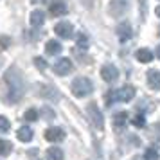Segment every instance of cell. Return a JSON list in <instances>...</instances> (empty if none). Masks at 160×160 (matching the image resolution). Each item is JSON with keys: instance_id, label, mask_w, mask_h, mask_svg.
<instances>
[{"instance_id": "12", "label": "cell", "mask_w": 160, "mask_h": 160, "mask_svg": "<svg viewBox=\"0 0 160 160\" xmlns=\"http://www.w3.org/2000/svg\"><path fill=\"white\" fill-rule=\"evenodd\" d=\"M128 112H117V113H113V128H117V130H122L124 126L128 124Z\"/></svg>"}, {"instance_id": "1", "label": "cell", "mask_w": 160, "mask_h": 160, "mask_svg": "<svg viewBox=\"0 0 160 160\" xmlns=\"http://www.w3.org/2000/svg\"><path fill=\"white\" fill-rule=\"evenodd\" d=\"M6 83L9 85V102H16L20 101V97L23 95V90H25V83H23L22 74L18 72V68L11 67L9 72L6 74Z\"/></svg>"}, {"instance_id": "2", "label": "cell", "mask_w": 160, "mask_h": 160, "mask_svg": "<svg viewBox=\"0 0 160 160\" xmlns=\"http://www.w3.org/2000/svg\"><path fill=\"white\" fill-rule=\"evenodd\" d=\"M70 90H72V94L76 97H87V95L94 92V85L87 78H76L72 81V85H70Z\"/></svg>"}, {"instance_id": "25", "label": "cell", "mask_w": 160, "mask_h": 160, "mask_svg": "<svg viewBox=\"0 0 160 160\" xmlns=\"http://www.w3.org/2000/svg\"><path fill=\"white\" fill-rule=\"evenodd\" d=\"M9 121L6 119V117H0V133H8L9 131Z\"/></svg>"}, {"instance_id": "18", "label": "cell", "mask_w": 160, "mask_h": 160, "mask_svg": "<svg viewBox=\"0 0 160 160\" xmlns=\"http://www.w3.org/2000/svg\"><path fill=\"white\" fill-rule=\"evenodd\" d=\"M45 157H47V160H63V151L58 146H52L45 151Z\"/></svg>"}, {"instance_id": "4", "label": "cell", "mask_w": 160, "mask_h": 160, "mask_svg": "<svg viewBox=\"0 0 160 160\" xmlns=\"http://www.w3.org/2000/svg\"><path fill=\"white\" fill-rule=\"evenodd\" d=\"M128 6H130V0H112L110 2V15L121 18L128 11Z\"/></svg>"}, {"instance_id": "11", "label": "cell", "mask_w": 160, "mask_h": 160, "mask_svg": "<svg viewBox=\"0 0 160 160\" xmlns=\"http://www.w3.org/2000/svg\"><path fill=\"white\" fill-rule=\"evenodd\" d=\"M52 16H61V15H67V6L63 0H54L51 4V8H49Z\"/></svg>"}, {"instance_id": "24", "label": "cell", "mask_w": 160, "mask_h": 160, "mask_svg": "<svg viewBox=\"0 0 160 160\" xmlns=\"http://www.w3.org/2000/svg\"><path fill=\"white\" fill-rule=\"evenodd\" d=\"M42 113H43V119H45V121H54V112H52V108H49V106H43V108H42Z\"/></svg>"}, {"instance_id": "10", "label": "cell", "mask_w": 160, "mask_h": 160, "mask_svg": "<svg viewBox=\"0 0 160 160\" xmlns=\"http://www.w3.org/2000/svg\"><path fill=\"white\" fill-rule=\"evenodd\" d=\"M45 138H47V142H61L65 138V131L61 128H49L45 131Z\"/></svg>"}, {"instance_id": "15", "label": "cell", "mask_w": 160, "mask_h": 160, "mask_svg": "<svg viewBox=\"0 0 160 160\" xmlns=\"http://www.w3.org/2000/svg\"><path fill=\"white\" fill-rule=\"evenodd\" d=\"M16 137H18V140H22V142H29V140H32L34 133H32V130H31L29 126H22V128H18V131H16Z\"/></svg>"}, {"instance_id": "19", "label": "cell", "mask_w": 160, "mask_h": 160, "mask_svg": "<svg viewBox=\"0 0 160 160\" xmlns=\"http://www.w3.org/2000/svg\"><path fill=\"white\" fill-rule=\"evenodd\" d=\"M11 149H13L11 142L6 140V138H0V157H8L9 153H11Z\"/></svg>"}, {"instance_id": "7", "label": "cell", "mask_w": 160, "mask_h": 160, "mask_svg": "<svg viewBox=\"0 0 160 160\" xmlns=\"http://www.w3.org/2000/svg\"><path fill=\"white\" fill-rule=\"evenodd\" d=\"M72 70V61L68 58H61L56 61V65H54V72L58 74V76H67V74Z\"/></svg>"}, {"instance_id": "27", "label": "cell", "mask_w": 160, "mask_h": 160, "mask_svg": "<svg viewBox=\"0 0 160 160\" xmlns=\"http://www.w3.org/2000/svg\"><path fill=\"white\" fill-rule=\"evenodd\" d=\"M34 65L38 67V68H40V70H45V68H47V61H45L43 58H34Z\"/></svg>"}, {"instance_id": "16", "label": "cell", "mask_w": 160, "mask_h": 160, "mask_svg": "<svg viewBox=\"0 0 160 160\" xmlns=\"http://www.w3.org/2000/svg\"><path fill=\"white\" fill-rule=\"evenodd\" d=\"M29 22H31V25H32V27H40V25H43V23H45V15H43V11H40V9L32 11V13H31Z\"/></svg>"}, {"instance_id": "14", "label": "cell", "mask_w": 160, "mask_h": 160, "mask_svg": "<svg viewBox=\"0 0 160 160\" xmlns=\"http://www.w3.org/2000/svg\"><path fill=\"white\" fill-rule=\"evenodd\" d=\"M135 58H137V61H140V63H151L153 61V52L149 51V49H138L137 52H135Z\"/></svg>"}, {"instance_id": "6", "label": "cell", "mask_w": 160, "mask_h": 160, "mask_svg": "<svg viewBox=\"0 0 160 160\" xmlns=\"http://www.w3.org/2000/svg\"><path fill=\"white\" fill-rule=\"evenodd\" d=\"M115 97H117V101H122V102L131 101V99L135 97V88L130 87V85H126V87H122V88H119V90H117Z\"/></svg>"}, {"instance_id": "21", "label": "cell", "mask_w": 160, "mask_h": 160, "mask_svg": "<svg viewBox=\"0 0 160 160\" xmlns=\"http://www.w3.org/2000/svg\"><path fill=\"white\" fill-rule=\"evenodd\" d=\"M131 122H133V126H137V128H144L146 126V117L142 115V113H138V115H135L133 119H131Z\"/></svg>"}, {"instance_id": "3", "label": "cell", "mask_w": 160, "mask_h": 160, "mask_svg": "<svg viewBox=\"0 0 160 160\" xmlns=\"http://www.w3.org/2000/svg\"><path fill=\"white\" fill-rule=\"evenodd\" d=\"M87 113L88 117H90V121H92V124H94L97 130H102V126H104V119H102L101 112H99V108H97V104L95 102H90L87 106Z\"/></svg>"}, {"instance_id": "30", "label": "cell", "mask_w": 160, "mask_h": 160, "mask_svg": "<svg viewBox=\"0 0 160 160\" xmlns=\"http://www.w3.org/2000/svg\"><path fill=\"white\" fill-rule=\"evenodd\" d=\"M158 36H160V27H158Z\"/></svg>"}, {"instance_id": "5", "label": "cell", "mask_w": 160, "mask_h": 160, "mask_svg": "<svg viewBox=\"0 0 160 160\" xmlns=\"http://www.w3.org/2000/svg\"><path fill=\"white\" fill-rule=\"evenodd\" d=\"M54 32L59 38H72L74 27H72V23H68V22H59L54 25Z\"/></svg>"}, {"instance_id": "28", "label": "cell", "mask_w": 160, "mask_h": 160, "mask_svg": "<svg viewBox=\"0 0 160 160\" xmlns=\"http://www.w3.org/2000/svg\"><path fill=\"white\" fill-rule=\"evenodd\" d=\"M155 13H157V16H158V18H160V6H158V8H157V9H155Z\"/></svg>"}, {"instance_id": "29", "label": "cell", "mask_w": 160, "mask_h": 160, "mask_svg": "<svg viewBox=\"0 0 160 160\" xmlns=\"http://www.w3.org/2000/svg\"><path fill=\"white\" fill-rule=\"evenodd\" d=\"M157 56L160 58V45H158V49H157Z\"/></svg>"}, {"instance_id": "13", "label": "cell", "mask_w": 160, "mask_h": 160, "mask_svg": "<svg viewBox=\"0 0 160 160\" xmlns=\"http://www.w3.org/2000/svg\"><path fill=\"white\" fill-rule=\"evenodd\" d=\"M148 85L151 90H160V72L158 70H149L148 72Z\"/></svg>"}, {"instance_id": "8", "label": "cell", "mask_w": 160, "mask_h": 160, "mask_svg": "<svg viewBox=\"0 0 160 160\" xmlns=\"http://www.w3.org/2000/svg\"><path fill=\"white\" fill-rule=\"evenodd\" d=\"M115 34L121 42H128L131 36H133V31H131V25L128 22H122L121 25H117L115 29Z\"/></svg>"}, {"instance_id": "20", "label": "cell", "mask_w": 160, "mask_h": 160, "mask_svg": "<svg viewBox=\"0 0 160 160\" xmlns=\"http://www.w3.org/2000/svg\"><path fill=\"white\" fill-rule=\"evenodd\" d=\"M23 119L25 121H29V122H34L38 119V112L34 108H29V110H25V113H23Z\"/></svg>"}, {"instance_id": "26", "label": "cell", "mask_w": 160, "mask_h": 160, "mask_svg": "<svg viewBox=\"0 0 160 160\" xmlns=\"http://www.w3.org/2000/svg\"><path fill=\"white\" fill-rule=\"evenodd\" d=\"M9 45H11V38L9 36H0V51L8 49Z\"/></svg>"}, {"instance_id": "17", "label": "cell", "mask_w": 160, "mask_h": 160, "mask_svg": "<svg viewBox=\"0 0 160 160\" xmlns=\"http://www.w3.org/2000/svg\"><path fill=\"white\" fill-rule=\"evenodd\" d=\"M61 51H63V47H61V43H59V42H56V40H49V42L45 43V52H47L49 56L59 54Z\"/></svg>"}, {"instance_id": "9", "label": "cell", "mask_w": 160, "mask_h": 160, "mask_svg": "<svg viewBox=\"0 0 160 160\" xmlns=\"http://www.w3.org/2000/svg\"><path fill=\"white\" fill-rule=\"evenodd\" d=\"M101 78L106 81V83H113V81L119 78V70H117L113 65H104L101 68Z\"/></svg>"}, {"instance_id": "22", "label": "cell", "mask_w": 160, "mask_h": 160, "mask_svg": "<svg viewBox=\"0 0 160 160\" xmlns=\"http://www.w3.org/2000/svg\"><path fill=\"white\" fill-rule=\"evenodd\" d=\"M144 160H158V151L153 149V148L146 149L144 151Z\"/></svg>"}, {"instance_id": "23", "label": "cell", "mask_w": 160, "mask_h": 160, "mask_svg": "<svg viewBox=\"0 0 160 160\" xmlns=\"http://www.w3.org/2000/svg\"><path fill=\"white\" fill-rule=\"evenodd\" d=\"M78 47L79 49H88V38L81 32V34H78Z\"/></svg>"}]
</instances>
